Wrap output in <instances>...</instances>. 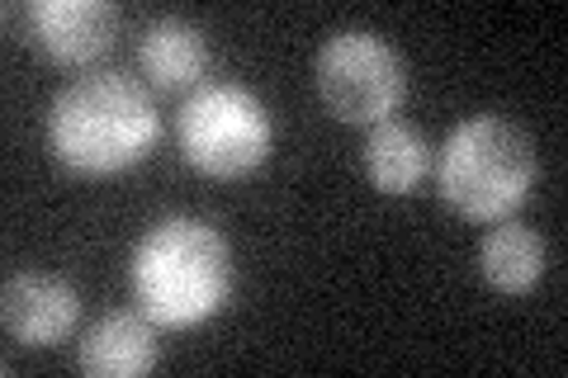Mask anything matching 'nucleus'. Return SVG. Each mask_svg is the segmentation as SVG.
Listing matches in <instances>:
<instances>
[{
  "instance_id": "obj_1",
  "label": "nucleus",
  "mask_w": 568,
  "mask_h": 378,
  "mask_svg": "<svg viewBox=\"0 0 568 378\" xmlns=\"http://www.w3.org/2000/svg\"><path fill=\"white\" fill-rule=\"evenodd\" d=\"M129 284L138 308L156 327H204L233 298V246L209 218L171 213L138 237L129 256Z\"/></svg>"
},
{
  "instance_id": "obj_2",
  "label": "nucleus",
  "mask_w": 568,
  "mask_h": 378,
  "mask_svg": "<svg viewBox=\"0 0 568 378\" xmlns=\"http://www.w3.org/2000/svg\"><path fill=\"white\" fill-rule=\"evenodd\" d=\"M162 137L152 90L119 67L85 71L48 104V147L81 175H114L138 166Z\"/></svg>"
},
{
  "instance_id": "obj_3",
  "label": "nucleus",
  "mask_w": 568,
  "mask_h": 378,
  "mask_svg": "<svg viewBox=\"0 0 568 378\" xmlns=\"http://www.w3.org/2000/svg\"><path fill=\"white\" fill-rule=\"evenodd\" d=\"M540 156L521 123L503 114H469L446 133L436 152V190L459 218H511L536 190Z\"/></svg>"
},
{
  "instance_id": "obj_4",
  "label": "nucleus",
  "mask_w": 568,
  "mask_h": 378,
  "mask_svg": "<svg viewBox=\"0 0 568 378\" xmlns=\"http://www.w3.org/2000/svg\"><path fill=\"white\" fill-rule=\"evenodd\" d=\"M175 142L200 175L242 180L271 156L275 129L256 90L237 81H204L175 110Z\"/></svg>"
},
{
  "instance_id": "obj_5",
  "label": "nucleus",
  "mask_w": 568,
  "mask_h": 378,
  "mask_svg": "<svg viewBox=\"0 0 568 378\" xmlns=\"http://www.w3.org/2000/svg\"><path fill=\"white\" fill-rule=\"evenodd\" d=\"M317 95L342 123H384L407 95V67L398 48L375 29H336L313 58Z\"/></svg>"
},
{
  "instance_id": "obj_6",
  "label": "nucleus",
  "mask_w": 568,
  "mask_h": 378,
  "mask_svg": "<svg viewBox=\"0 0 568 378\" xmlns=\"http://www.w3.org/2000/svg\"><path fill=\"white\" fill-rule=\"evenodd\" d=\"M81 317V294L62 275L20 269L0 289V321L20 346H58Z\"/></svg>"
},
{
  "instance_id": "obj_7",
  "label": "nucleus",
  "mask_w": 568,
  "mask_h": 378,
  "mask_svg": "<svg viewBox=\"0 0 568 378\" xmlns=\"http://www.w3.org/2000/svg\"><path fill=\"white\" fill-rule=\"evenodd\" d=\"M29 24L48 58L85 67L114 48L119 6L110 0H39V6H29Z\"/></svg>"
},
{
  "instance_id": "obj_8",
  "label": "nucleus",
  "mask_w": 568,
  "mask_h": 378,
  "mask_svg": "<svg viewBox=\"0 0 568 378\" xmlns=\"http://www.w3.org/2000/svg\"><path fill=\"white\" fill-rule=\"evenodd\" d=\"M156 355H162V340H156V321L148 313H129L114 308L95 317L81 336V369L91 378H138L156 369Z\"/></svg>"
},
{
  "instance_id": "obj_9",
  "label": "nucleus",
  "mask_w": 568,
  "mask_h": 378,
  "mask_svg": "<svg viewBox=\"0 0 568 378\" xmlns=\"http://www.w3.org/2000/svg\"><path fill=\"white\" fill-rule=\"evenodd\" d=\"M209 33L194 24V20H181V14H156L152 24H142L138 33V67L142 76L162 90H185L209 76Z\"/></svg>"
},
{
  "instance_id": "obj_10",
  "label": "nucleus",
  "mask_w": 568,
  "mask_h": 378,
  "mask_svg": "<svg viewBox=\"0 0 568 378\" xmlns=\"http://www.w3.org/2000/svg\"><path fill=\"white\" fill-rule=\"evenodd\" d=\"M365 175L379 194H413L432 175V142L403 119H384L365 137Z\"/></svg>"
},
{
  "instance_id": "obj_11",
  "label": "nucleus",
  "mask_w": 568,
  "mask_h": 378,
  "mask_svg": "<svg viewBox=\"0 0 568 378\" xmlns=\"http://www.w3.org/2000/svg\"><path fill=\"white\" fill-rule=\"evenodd\" d=\"M478 269L497 294H530L545 275V237L517 218H497L478 242Z\"/></svg>"
}]
</instances>
